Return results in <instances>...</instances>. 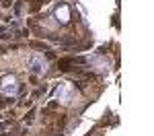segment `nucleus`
<instances>
[{
  "instance_id": "obj_1",
  "label": "nucleus",
  "mask_w": 154,
  "mask_h": 136,
  "mask_svg": "<svg viewBox=\"0 0 154 136\" xmlns=\"http://www.w3.org/2000/svg\"><path fill=\"white\" fill-rule=\"evenodd\" d=\"M0 91H2L4 95L14 97V95H17V91H19V83H17V78L11 76V74H6V76L2 78V83H0Z\"/></svg>"
},
{
  "instance_id": "obj_2",
  "label": "nucleus",
  "mask_w": 154,
  "mask_h": 136,
  "mask_svg": "<svg viewBox=\"0 0 154 136\" xmlns=\"http://www.w3.org/2000/svg\"><path fill=\"white\" fill-rule=\"evenodd\" d=\"M72 85L70 83H62V85L58 87V99L62 101V103H70V99H72Z\"/></svg>"
},
{
  "instance_id": "obj_3",
  "label": "nucleus",
  "mask_w": 154,
  "mask_h": 136,
  "mask_svg": "<svg viewBox=\"0 0 154 136\" xmlns=\"http://www.w3.org/2000/svg\"><path fill=\"white\" fill-rule=\"evenodd\" d=\"M45 66H48V62H45V58L43 56H33L31 58V68H33V72L35 74H41V72H45Z\"/></svg>"
},
{
  "instance_id": "obj_4",
  "label": "nucleus",
  "mask_w": 154,
  "mask_h": 136,
  "mask_svg": "<svg viewBox=\"0 0 154 136\" xmlns=\"http://www.w3.org/2000/svg\"><path fill=\"white\" fill-rule=\"evenodd\" d=\"M56 17H58L60 23H68L70 21V8L68 6H60L58 11H56Z\"/></svg>"
}]
</instances>
